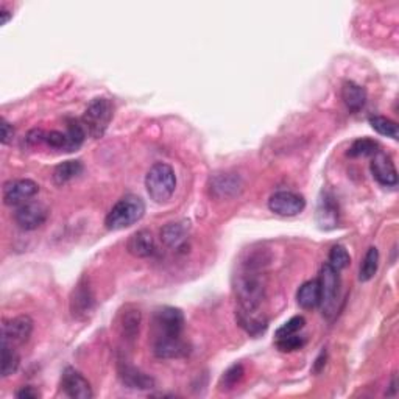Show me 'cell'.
I'll list each match as a JSON object with an SVG mask.
<instances>
[{
    "label": "cell",
    "mask_w": 399,
    "mask_h": 399,
    "mask_svg": "<svg viewBox=\"0 0 399 399\" xmlns=\"http://www.w3.org/2000/svg\"><path fill=\"white\" fill-rule=\"evenodd\" d=\"M264 257L253 255L243 262L242 270L236 275L234 290L239 299V308L248 312H259L265 299V281H264Z\"/></svg>",
    "instance_id": "1"
},
{
    "label": "cell",
    "mask_w": 399,
    "mask_h": 399,
    "mask_svg": "<svg viewBox=\"0 0 399 399\" xmlns=\"http://www.w3.org/2000/svg\"><path fill=\"white\" fill-rule=\"evenodd\" d=\"M145 214V203L141 197L128 194L112 206L105 218V226L110 231H121L137 223Z\"/></svg>",
    "instance_id": "2"
},
{
    "label": "cell",
    "mask_w": 399,
    "mask_h": 399,
    "mask_svg": "<svg viewBox=\"0 0 399 399\" xmlns=\"http://www.w3.org/2000/svg\"><path fill=\"white\" fill-rule=\"evenodd\" d=\"M145 188L155 203H165L176 190L175 170L165 163L153 164L145 176Z\"/></svg>",
    "instance_id": "3"
},
{
    "label": "cell",
    "mask_w": 399,
    "mask_h": 399,
    "mask_svg": "<svg viewBox=\"0 0 399 399\" xmlns=\"http://www.w3.org/2000/svg\"><path fill=\"white\" fill-rule=\"evenodd\" d=\"M112 116H114V106H112L110 98H92L82 117V123L86 130V135L92 139L103 137L112 121Z\"/></svg>",
    "instance_id": "4"
},
{
    "label": "cell",
    "mask_w": 399,
    "mask_h": 399,
    "mask_svg": "<svg viewBox=\"0 0 399 399\" xmlns=\"http://www.w3.org/2000/svg\"><path fill=\"white\" fill-rule=\"evenodd\" d=\"M320 306L323 310V317L332 320L337 315L338 301H340V276L338 271L326 264L320 270Z\"/></svg>",
    "instance_id": "5"
},
{
    "label": "cell",
    "mask_w": 399,
    "mask_h": 399,
    "mask_svg": "<svg viewBox=\"0 0 399 399\" xmlns=\"http://www.w3.org/2000/svg\"><path fill=\"white\" fill-rule=\"evenodd\" d=\"M184 329V315L183 312L176 308H165L158 309L153 315V332L155 337H174L181 336Z\"/></svg>",
    "instance_id": "6"
},
{
    "label": "cell",
    "mask_w": 399,
    "mask_h": 399,
    "mask_svg": "<svg viewBox=\"0 0 399 399\" xmlns=\"http://www.w3.org/2000/svg\"><path fill=\"white\" fill-rule=\"evenodd\" d=\"M69 308H70L72 317L80 322L89 318L92 312H94L96 296L86 278L80 279L78 284L75 285V289L72 290Z\"/></svg>",
    "instance_id": "7"
},
{
    "label": "cell",
    "mask_w": 399,
    "mask_h": 399,
    "mask_svg": "<svg viewBox=\"0 0 399 399\" xmlns=\"http://www.w3.org/2000/svg\"><path fill=\"white\" fill-rule=\"evenodd\" d=\"M49 218V209L47 206L41 202H27L25 204L19 206L15 212V220L17 226L24 231H35L47 222Z\"/></svg>",
    "instance_id": "8"
},
{
    "label": "cell",
    "mask_w": 399,
    "mask_h": 399,
    "mask_svg": "<svg viewBox=\"0 0 399 399\" xmlns=\"http://www.w3.org/2000/svg\"><path fill=\"white\" fill-rule=\"evenodd\" d=\"M39 192V186L33 179H11L3 184V203L11 208H19Z\"/></svg>",
    "instance_id": "9"
},
{
    "label": "cell",
    "mask_w": 399,
    "mask_h": 399,
    "mask_svg": "<svg viewBox=\"0 0 399 399\" xmlns=\"http://www.w3.org/2000/svg\"><path fill=\"white\" fill-rule=\"evenodd\" d=\"M306 208V200L299 194L289 190H279L269 200V209L276 216L294 217L301 214Z\"/></svg>",
    "instance_id": "10"
},
{
    "label": "cell",
    "mask_w": 399,
    "mask_h": 399,
    "mask_svg": "<svg viewBox=\"0 0 399 399\" xmlns=\"http://www.w3.org/2000/svg\"><path fill=\"white\" fill-rule=\"evenodd\" d=\"M33 334V320L29 315H19L15 318H10L3 323L2 336L3 342L8 343L11 347H22L30 340Z\"/></svg>",
    "instance_id": "11"
},
{
    "label": "cell",
    "mask_w": 399,
    "mask_h": 399,
    "mask_svg": "<svg viewBox=\"0 0 399 399\" xmlns=\"http://www.w3.org/2000/svg\"><path fill=\"white\" fill-rule=\"evenodd\" d=\"M243 190V181L237 174H216L209 179V194L217 200H231L241 195Z\"/></svg>",
    "instance_id": "12"
},
{
    "label": "cell",
    "mask_w": 399,
    "mask_h": 399,
    "mask_svg": "<svg viewBox=\"0 0 399 399\" xmlns=\"http://www.w3.org/2000/svg\"><path fill=\"white\" fill-rule=\"evenodd\" d=\"M61 389L72 399H91L94 396L88 379L72 367H68L63 371Z\"/></svg>",
    "instance_id": "13"
},
{
    "label": "cell",
    "mask_w": 399,
    "mask_h": 399,
    "mask_svg": "<svg viewBox=\"0 0 399 399\" xmlns=\"http://www.w3.org/2000/svg\"><path fill=\"white\" fill-rule=\"evenodd\" d=\"M117 373L119 379H121L125 387L131 390H150L156 385L155 379L150 375L133 367L131 363L122 361V359L117 362Z\"/></svg>",
    "instance_id": "14"
},
{
    "label": "cell",
    "mask_w": 399,
    "mask_h": 399,
    "mask_svg": "<svg viewBox=\"0 0 399 399\" xmlns=\"http://www.w3.org/2000/svg\"><path fill=\"white\" fill-rule=\"evenodd\" d=\"M338 217H340V212H338V204L334 195L329 194V192H322L315 212L318 226L326 231L334 229L338 225Z\"/></svg>",
    "instance_id": "15"
},
{
    "label": "cell",
    "mask_w": 399,
    "mask_h": 399,
    "mask_svg": "<svg viewBox=\"0 0 399 399\" xmlns=\"http://www.w3.org/2000/svg\"><path fill=\"white\" fill-rule=\"evenodd\" d=\"M189 345L181 336L174 337H155L153 342V354L158 359H181L189 354Z\"/></svg>",
    "instance_id": "16"
},
{
    "label": "cell",
    "mask_w": 399,
    "mask_h": 399,
    "mask_svg": "<svg viewBox=\"0 0 399 399\" xmlns=\"http://www.w3.org/2000/svg\"><path fill=\"white\" fill-rule=\"evenodd\" d=\"M371 174H373L376 181L381 186H385V188H393L398 184V172L393 159L382 151H377L373 156Z\"/></svg>",
    "instance_id": "17"
},
{
    "label": "cell",
    "mask_w": 399,
    "mask_h": 399,
    "mask_svg": "<svg viewBox=\"0 0 399 399\" xmlns=\"http://www.w3.org/2000/svg\"><path fill=\"white\" fill-rule=\"evenodd\" d=\"M126 250L135 257H150L156 253L155 237L147 229L136 231L135 234L130 236L128 242H126Z\"/></svg>",
    "instance_id": "18"
},
{
    "label": "cell",
    "mask_w": 399,
    "mask_h": 399,
    "mask_svg": "<svg viewBox=\"0 0 399 399\" xmlns=\"http://www.w3.org/2000/svg\"><path fill=\"white\" fill-rule=\"evenodd\" d=\"M141 310L136 308H130V306L125 308V310L121 314V318H119V331H121V336L126 342L133 343L136 340L139 336V329H141Z\"/></svg>",
    "instance_id": "19"
},
{
    "label": "cell",
    "mask_w": 399,
    "mask_h": 399,
    "mask_svg": "<svg viewBox=\"0 0 399 399\" xmlns=\"http://www.w3.org/2000/svg\"><path fill=\"white\" fill-rule=\"evenodd\" d=\"M342 100L351 112H359L367 103V91L354 82H345L342 86Z\"/></svg>",
    "instance_id": "20"
},
{
    "label": "cell",
    "mask_w": 399,
    "mask_h": 399,
    "mask_svg": "<svg viewBox=\"0 0 399 399\" xmlns=\"http://www.w3.org/2000/svg\"><path fill=\"white\" fill-rule=\"evenodd\" d=\"M236 318H237L239 326H241L242 329H245V332H248V334L253 337L264 334L269 326V322L265 320L262 315H259L257 312H248L241 308H239V310L236 312Z\"/></svg>",
    "instance_id": "21"
},
{
    "label": "cell",
    "mask_w": 399,
    "mask_h": 399,
    "mask_svg": "<svg viewBox=\"0 0 399 399\" xmlns=\"http://www.w3.org/2000/svg\"><path fill=\"white\" fill-rule=\"evenodd\" d=\"M188 226L183 222L167 223L161 229V241L172 250H179L188 241Z\"/></svg>",
    "instance_id": "22"
},
{
    "label": "cell",
    "mask_w": 399,
    "mask_h": 399,
    "mask_svg": "<svg viewBox=\"0 0 399 399\" xmlns=\"http://www.w3.org/2000/svg\"><path fill=\"white\" fill-rule=\"evenodd\" d=\"M83 164L82 161H77V159H69V161H64L61 164H58L55 170H53V183L57 186L68 184L72 179H75L83 174Z\"/></svg>",
    "instance_id": "23"
},
{
    "label": "cell",
    "mask_w": 399,
    "mask_h": 399,
    "mask_svg": "<svg viewBox=\"0 0 399 399\" xmlns=\"http://www.w3.org/2000/svg\"><path fill=\"white\" fill-rule=\"evenodd\" d=\"M296 301L303 309L310 310L320 306V284L318 279L304 283L296 294Z\"/></svg>",
    "instance_id": "24"
},
{
    "label": "cell",
    "mask_w": 399,
    "mask_h": 399,
    "mask_svg": "<svg viewBox=\"0 0 399 399\" xmlns=\"http://www.w3.org/2000/svg\"><path fill=\"white\" fill-rule=\"evenodd\" d=\"M66 136H68V151H75L82 147L86 139V130L82 121L77 119H69L68 121V130H66Z\"/></svg>",
    "instance_id": "25"
},
{
    "label": "cell",
    "mask_w": 399,
    "mask_h": 399,
    "mask_svg": "<svg viewBox=\"0 0 399 399\" xmlns=\"http://www.w3.org/2000/svg\"><path fill=\"white\" fill-rule=\"evenodd\" d=\"M379 267V251L376 247L368 248L367 255H365L363 261L361 264V270H359V279L362 283H367L370 279H373L377 273Z\"/></svg>",
    "instance_id": "26"
},
{
    "label": "cell",
    "mask_w": 399,
    "mask_h": 399,
    "mask_svg": "<svg viewBox=\"0 0 399 399\" xmlns=\"http://www.w3.org/2000/svg\"><path fill=\"white\" fill-rule=\"evenodd\" d=\"M19 363H21V357H19L16 347H11L8 343H2V376L8 377L15 375Z\"/></svg>",
    "instance_id": "27"
},
{
    "label": "cell",
    "mask_w": 399,
    "mask_h": 399,
    "mask_svg": "<svg viewBox=\"0 0 399 399\" xmlns=\"http://www.w3.org/2000/svg\"><path fill=\"white\" fill-rule=\"evenodd\" d=\"M377 151H379L377 142H375L373 139L362 137L352 142V145L348 150V156L349 158H367V156H375Z\"/></svg>",
    "instance_id": "28"
},
{
    "label": "cell",
    "mask_w": 399,
    "mask_h": 399,
    "mask_svg": "<svg viewBox=\"0 0 399 399\" xmlns=\"http://www.w3.org/2000/svg\"><path fill=\"white\" fill-rule=\"evenodd\" d=\"M370 125H371V128H373L376 133H379L381 136L391 137V139H395V141L399 136L396 122L390 121V119L387 117H382V116L370 117Z\"/></svg>",
    "instance_id": "29"
},
{
    "label": "cell",
    "mask_w": 399,
    "mask_h": 399,
    "mask_svg": "<svg viewBox=\"0 0 399 399\" xmlns=\"http://www.w3.org/2000/svg\"><path fill=\"white\" fill-rule=\"evenodd\" d=\"M245 375V370L241 363H236L225 371L222 379H220V390L222 391H229L236 387V385L242 381Z\"/></svg>",
    "instance_id": "30"
},
{
    "label": "cell",
    "mask_w": 399,
    "mask_h": 399,
    "mask_svg": "<svg viewBox=\"0 0 399 399\" xmlns=\"http://www.w3.org/2000/svg\"><path fill=\"white\" fill-rule=\"evenodd\" d=\"M329 265L336 271H342L348 267L351 264V256L349 253L347 251V248L342 247V245H334L329 251Z\"/></svg>",
    "instance_id": "31"
},
{
    "label": "cell",
    "mask_w": 399,
    "mask_h": 399,
    "mask_svg": "<svg viewBox=\"0 0 399 399\" xmlns=\"http://www.w3.org/2000/svg\"><path fill=\"white\" fill-rule=\"evenodd\" d=\"M306 343V338L294 334V336H285L276 338V348L281 352H294L296 349H301Z\"/></svg>",
    "instance_id": "32"
},
{
    "label": "cell",
    "mask_w": 399,
    "mask_h": 399,
    "mask_svg": "<svg viewBox=\"0 0 399 399\" xmlns=\"http://www.w3.org/2000/svg\"><path fill=\"white\" fill-rule=\"evenodd\" d=\"M304 324H306L304 317H301V315L292 317L289 322H285L281 326V328L276 331V338L285 337V336H294V334H296V332H299L304 328Z\"/></svg>",
    "instance_id": "33"
},
{
    "label": "cell",
    "mask_w": 399,
    "mask_h": 399,
    "mask_svg": "<svg viewBox=\"0 0 399 399\" xmlns=\"http://www.w3.org/2000/svg\"><path fill=\"white\" fill-rule=\"evenodd\" d=\"M45 145L53 150L68 151V136L61 131H49L45 135Z\"/></svg>",
    "instance_id": "34"
},
{
    "label": "cell",
    "mask_w": 399,
    "mask_h": 399,
    "mask_svg": "<svg viewBox=\"0 0 399 399\" xmlns=\"http://www.w3.org/2000/svg\"><path fill=\"white\" fill-rule=\"evenodd\" d=\"M45 135H47V133L44 130H31L29 135H27L25 141L30 145H41L45 144Z\"/></svg>",
    "instance_id": "35"
},
{
    "label": "cell",
    "mask_w": 399,
    "mask_h": 399,
    "mask_svg": "<svg viewBox=\"0 0 399 399\" xmlns=\"http://www.w3.org/2000/svg\"><path fill=\"white\" fill-rule=\"evenodd\" d=\"M13 137H15V128H13V125L10 122H6L3 119L2 121V137H0V141H2L3 145H8L13 142Z\"/></svg>",
    "instance_id": "36"
},
{
    "label": "cell",
    "mask_w": 399,
    "mask_h": 399,
    "mask_svg": "<svg viewBox=\"0 0 399 399\" xmlns=\"http://www.w3.org/2000/svg\"><path fill=\"white\" fill-rule=\"evenodd\" d=\"M16 396L21 398V399H35V398H39L41 395H39L38 390L30 387V385H27V387H22L21 390L17 391Z\"/></svg>",
    "instance_id": "37"
},
{
    "label": "cell",
    "mask_w": 399,
    "mask_h": 399,
    "mask_svg": "<svg viewBox=\"0 0 399 399\" xmlns=\"http://www.w3.org/2000/svg\"><path fill=\"white\" fill-rule=\"evenodd\" d=\"M324 363H326V351H322L320 356L317 357L315 365H314V371H315V373H320L322 368L324 367Z\"/></svg>",
    "instance_id": "38"
},
{
    "label": "cell",
    "mask_w": 399,
    "mask_h": 399,
    "mask_svg": "<svg viewBox=\"0 0 399 399\" xmlns=\"http://www.w3.org/2000/svg\"><path fill=\"white\" fill-rule=\"evenodd\" d=\"M11 16H13V13H10L8 10L2 6V8H0V25H5L6 22H8Z\"/></svg>",
    "instance_id": "39"
}]
</instances>
